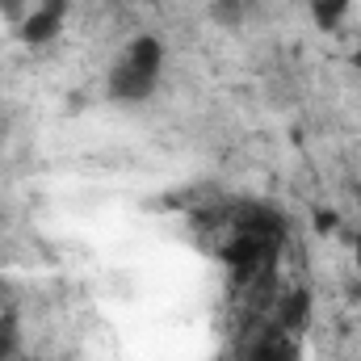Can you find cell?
<instances>
[{"instance_id":"6da1fadb","label":"cell","mask_w":361,"mask_h":361,"mask_svg":"<svg viewBox=\"0 0 361 361\" xmlns=\"http://www.w3.org/2000/svg\"><path fill=\"white\" fill-rule=\"evenodd\" d=\"M164 72V47L152 34H139L126 42L122 59L109 68V97L122 105H139L156 92V80Z\"/></svg>"},{"instance_id":"7a4b0ae2","label":"cell","mask_w":361,"mask_h":361,"mask_svg":"<svg viewBox=\"0 0 361 361\" xmlns=\"http://www.w3.org/2000/svg\"><path fill=\"white\" fill-rule=\"evenodd\" d=\"M63 21H68V0H38V4L17 21V34H21L25 47H47V42L59 38Z\"/></svg>"},{"instance_id":"3957f363","label":"cell","mask_w":361,"mask_h":361,"mask_svg":"<svg viewBox=\"0 0 361 361\" xmlns=\"http://www.w3.org/2000/svg\"><path fill=\"white\" fill-rule=\"evenodd\" d=\"M248 361H302L298 336L286 332V328H269V332L248 349Z\"/></svg>"},{"instance_id":"277c9868","label":"cell","mask_w":361,"mask_h":361,"mask_svg":"<svg viewBox=\"0 0 361 361\" xmlns=\"http://www.w3.org/2000/svg\"><path fill=\"white\" fill-rule=\"evenodd\" d=\"M307 311H311V294L307 290H290L286 298H281V307H277V328H286V332H302V324H307Z\"/></svg>"},{"instance_id":"5b68a950","label":"cell","mask_w":361,"mask_h":361,"mask_svg":"<svg viewBox=\"0 0 361 361\" xmlns=\"http://www.w3.org/2000/svg\"><path fill=\"white\" fill-rule=\"evenodd\" d=\"M21 353V319L13 311H0V361H13Z\"/></svg>"},{"instance_id":"8992f818","label":"cell","mask_w":361,"mask_h":361,"mask_svg":"<svg viewBox=\"0 0 361 361\" xmlns=\"http://www.w3.org/2000/svg\"><path fill=\"white\" fill-rule=\"evenodd\" d=\"M349 4H353V0H311V17H315L319 30H336V25L345 21Z\"/></svg>"},{"instance_id":"52a82bcc","label":"cell","mask_w":361,"mask_h":361,"mask_svg":"<svg viewBox=\"0 0 361 361\" xmlns=\"http://www.w3.org/2000/svg\"><path fill=\"white\" fill-rule=\"evenodd\" d=\"M244 8H248V0H210L214 21H223V25H235L244 17Z\"/></svg>"},{"instance_id":"ba28073f","label":"cell","mask_w":361,"mask_h":361,"mask_svg":"<svg viewBox=\"0 0 361 361\" xmlns=\"http://www.w3.org/2000/svg\"><path fill=\"white\" fill-rule=\"evenodd\" d=\"M0 13H4L8 21H21V17H25V0H0Z\"/></svg>"},{"instance_id":"9c48e42d","label":"cell","mask_w":361,"mask_h":361,"mask_svg":"<svg viewBox=\"0 0 361 361\" xmlns=\"http://www.w3.org/2000/svg\"><path fill=\"white\" fill-rule=\"evenodd\" d=\"M349 68H353V72H361V42H357V51L349 55Z\"/></svg>"},{"instance_id":"30bf717a","label":"cell","mask_w":361,"mask_h":361,"mask_svg":"<svg viewBox=\"0 0 361 361\" xmlns=\"http://www.w3.org/2000/svg\"><path fill=\"white\" fill-rule=\"evenodd\" d=\"M353 257H357V269H361V227H357V244H353Z\"/></svg>"},{"instance_id":"8fae6325","label":"cell","mask_w":361,"mask_h":361,"mask_svg":"<svg viewBox=\"0 0 361 361\" xmlns=\"http://www.w3.org/2000/svg\"><path fill=\"white\" fill-rule=\"evenodd\" d=\"M0 126H4V122H0Z\"/></svg>"}]
</instances>
